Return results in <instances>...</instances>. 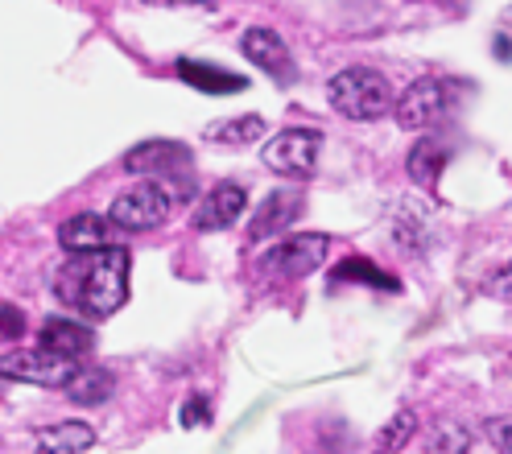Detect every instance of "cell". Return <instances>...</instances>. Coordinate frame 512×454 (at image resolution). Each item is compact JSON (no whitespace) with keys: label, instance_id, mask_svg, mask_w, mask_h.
<instances>
[{"label":"cell","instance_id":"4fadbf2b","mask_svg":"<svg viewBox=\"0 0 512 454\" xmlns=\"http://www.w3.org/2000/svg\"><path fill=\"white\" fill-rule=\"evenodd\" d=\"M178 79L190 83L195 91H207V95H236L248 87L244 75L236 71H223V67H211V62H199V58H178Z\"/></svg>","mask_w":512,"mask_h":454},{"label":"cell","instance_id":"3957f363","mask_svg":"<svg viewBox=\"0 0 512 454\" xmlns=\"http://www.w3.org/2000/svg\"><path fill=\"white\" fill-rule=\"evenodd\" d=\"M459 95H463V87L451 83V79H418V83H409L405 95L393 104L397 124H401V128H418V133H426V128L442 124L446 116L455 112Z\"/></svg>","mask_w":512,"mask_h":454},{"label":"cell","instance_id":"7a4b0ae2","mask_svg":"<svg viewBox=\"0 0 512 454\" xmlns=\"http://www.w3.org/2000/svg\"><path fill=\"white\" fill-rule=\"evenodd\" d=\"M327 100H331V108L339 116L368 124V120L389 116L393 104H397V95H393L389 79H384L380 71H372V67H347V71H339L327 83Z\"/></svg>","mask_w":512,"mask_h":454},{"label":"cell","instance_id":"ba28073f","mask_svg":"<svg viewBox=\"0 0 512 454\" xmlns=\"http://www.w3.org/2000/svg\"><path fill=\"white\" fill-rule=\"evenodd\" d=\"M124 170L162 178V182H178L182 170H190V149L178 141H145V145L124 153Z\"/></svg>","mask_w":512,"mask_h":454},{"label":"cell","instance_id":"277c9868","mask_svg":"<svg viewBox=\"0 0 512 454\" xmlns=\"http://www.w3.org/2000/svg\"><path fill=\"white\" fill-rule=\"evenodd\" d=\"M178 203V194L166 186V182H141L133 190H124L116 194V203H112V223L120 227V232L128 236H137V232H153V227H162L170 219Z\"/></svg>","mask_w":512,"mask_h":454},{"label":"cell","instance_id":"8992f818","mask_svg":"<svg viewBox=\"0 0 512 454\" xmlns=\"http://www.w3.org/2000/svg\"><path fill=\"white\" fill-rule=\"evenodd\" d=\"M327 256H331V236H323V232L290 236V240H277L261 256V273L269 281H298V277H310Z\"/></svg>","mask_w":512,"mask_h":454},{"label":"cell","instance_id":"9c48e42d","mask_svg":"<svg viewBox=\"0 0 512 454\" xmlns=\"http://www.w3.org/2000/svg\"><path fill=\"white\" fill-rule=\"evenodd\" d=\"M240 54L252 62V67H261L269 79H277L281 87L298 79V67H294V54L285 46L273 29H248L240 38Z\"/></svg>","mask_w":512,"mask_h":454},{"label":"cell","instance_id":"ac0fdd59","mask_svg":"<svg viewBox=\"0 0 512 454\" xmlns=\"http://www.w3.org/2000/svg\"><path fill=\"white\" fill-rule=\"evenodd\" d=\"M265 137V116H232V120H223V124H211L207 128V141L215 145H252V141H261Z\"/></svg>","mask_w":512,"mask_h":454},{"label":"cell","instance_id":"ffe728a7","mask_svg":"<svg viewBox=\"0 0 512 454\" xmlns=\"http://www.w3.org/2000/svg\"><path fill=\"white\" fill-rule=\"evenodd\" d=\"M413 430H418V417H413L409 409H401V413L389 421V426L380 430V438H376V442H380V450H401V446L413 438Z\"/></svg>","mask_w":512,"mask_h":454},{"label":"cell","instance_id":"e0dca14e","mask_svg":"<svg viewBox=\"0 0 512 454\" xmlns=\"http://www.w3.org/2000/svg\"><path fill=\"white\" fill-rule=\"evenodd\" d=\"M112 388H116L112 372H104V368H79L71 376V384H67V397L75 405H100V401L112 397Z\"/></svg>","mask_w":512,"mask_h":454},{"label":"cell","instance_id":"5bb4252c","mask_svg":"<svg viewBox=\"0 0 512 454\" xmlns=\"http://www.w3.org/2000/svg\"><path fill=\"white\" fill-rule=\"evenodd\" d=\"M38 343L58 351V355H71V360H83V355H91V347H95V335H91V327H83L75 318H46Z\"/></svg>","mask_w":512,"mask_h":454},{"label":"cell","instance_id":"52a82bcc","mask_svg":"<svg viewBox=\"0 0 512 454\" xmlns=\"http://www.w3.org/2000/svg\"><path fill=\"white\" fill-rule=\"evenodd\" d=\"M318 145H323V133H318V128H281V133L261 149V157L281 178H310L318 166Z\"/></svg>","mask_w":512,"mask_h":454},{"label":"cell","instance_id":"7c38bea8","mask_svg":"<svg viewBox=\"0 0 512 454\" xmlns=\"http://www.w3.org/2000/svg\"><path fill=\"white\" fill-rule=\"evenodd\" d=\"M248 207V190L240 182H219L207 199L195 207V223L199 232H223V227H232Z\"/></svg>","mask_w":512,"mask_h":454},{"label":"cell","instance_id":"603a6c76","mask_svg":"<svg viewBox=\"0 0 512 454\" xmlns=\"http://www.w3.org/2000/svg\"><path fill=\"white\" fill-rule=\"evenodd\" d=\"M484 430H488V442H492L496 450L512 454V417H492Z\"/></svg>","mask_w":512,"mask_h":454},{"label":"cell","instance_id":"9a60e30c","mask_svg":"<svg viewBox=\"0 0 512 454\" xmlns=\"http://www.w3.org/2000/svg\"><path fill=\"white\" fill-rule=\"evenodd\" d=\"M446 161H451V149H446L442 141H434V137H426V141H418L409 149L405 170H409V178L418 182L422 190H438V178L446 170Z\"/></svg>","mask_w":512,"mask_h":454},{"label":"cell","instance_id":"2e32d148","mask_svg":"<svg viewBox=\"0 0 512 454\" xmlns=\"http://www.w3.org/2000/svg\"><path fill=\"white\" fill-rule=\"evenodd\" d=\"M95 446V430L87 421H62V426H46L34 434V450L42 454H83Z\"/></svg>","mask_w":512,"mask_h":454},{"label":"cell","instance_id":"7402d4cb","mask_svg":"<svg viewBox=\"0 0 512 454\" xmlns=\"http://www.w3.org/2000/svg\"><path fill=\"white\" fill-rule=\"evenodd\" d=\"M25 335V314L9 302H0V339H21Z\"/></svg>","mask_w":512,"mask_h":454},{"label":"cell","instance_id":"d6986e66","mask_svg":"<svg viewBox=\"0 0 512 454\" xmlns=\"http://www.w3.org/2000/svg\"><path fill=\"white\" fill-rule=\"evenodd\" d=\"M335 281L339 285H368V289H389V294H397V277H389V273H384V269H376L372 261H368V256H351V261H343L339 269H335Z\"/></svg>","mask_w":512,"mask_h":454},{"label":"cell","instance_id":"d4e9b609","mask_svg":"<svg viewBox=\"0 0 512 454\" xmlns=\"http://www.w3.org/2000/svg\"><path fill=\"white\" fill-rule=\"evenodd\" d=\"M141 5H153V9H219V0H141Z\"/></svg>","mask_w":512,"mask_h":454},{"label":"cell","instance_id":"44dd1931","mask_svg":"<svg viewBox=\"0 0 512 454\" xmlns=\"http://www.w3.org/2000/svg\"><path fill=\"white\" fill-rule=\"evenodd\" d=\"M426 450H451V454H459V450H471V434L467 430H459V426H446V430H438L434 434V442L426 446Z\"/></svg>","mask_w":512,"mask_h":454},{"label":"cell","instance_id":"8fae6325","mask_svg":"<svg viewBox=\"0 0 512 454\" xmlns=\"http://www.w3.org/2000/svg\"><path fill=\"white\" fill-rule=\"evenodd\" d=\"M120 227L112 223V215H95V211H79L58 227V244L67 252H91V248H108L120 244Z\"/></svg>","mask_w":512,"mask_h":454},{"label":"cell","instance_id":"4316f807","mask_svg":"<svg viewBox=\"0 0 512 454\" xmlns=\"http://www.w3.org/2000/svg\"><path fill=\"white\" fill-rule=\"evenodd\" d=\"M508 25H512V9H508Z\"/></svg>","mask_w":512,"mask_h":454},{"label":"cell","instance_id":"484cf974","mask_svg":"<svg viewBox=\"0 0 512 454\" xmlns=\"http://www.w3.org/2000/svg\"><path fill=\"white\" fill-rule=\"evenodd\" d=\"M484 289H488L492 298H500V302H512V265H508V269H500Z\"/></svg>","mask_w":512,"mask_h":454},{"label":"cell","instance_id":"30bf717a","mask_svg":"<svg viewBox=\"0 0 512 454\" xmlns=\"http://www.w3.org/2000/svg\"><path fill=\"white\" fill-rule=\"evenodd\" d=\"M306 199H302V190L294 186H285V190H273L269 199L256 207L252 223H248V244H261L269 236H281V227H290L298 215H302Z\"/></svg>","mask_w":512,"mask_h":454},{"label":"cell","instance_id":"cb8c5ba5","mask_svg":"<svg viewBox=\"0 0 512 454\" xmlns=\"http://www.w3.org/2000/svg\"><path fill=\"white\" fill-rule=\"evenodd\" d=\"M182 426H207L211 421V405H207V397H190L186 405H182Z\"/></svg>","mask_w":512,"mask_h":454},{"label":"cell","instance_id":"5b68a950","mask_svg":"<svg viewBox=\"0 0 512 454\" xmlns=\"http://www.w3.org/2000/svg\"><path fill=\"white\" fill-rule=\"evenodd\" d=\"M79 372V360L58 355L50 347H17L9 355H0V376L21 380V384H38V388H67L71 376Z\"/></svg>","mask_w":512,"mask_h":454},{"label":"cell","instance_id":"6da1fadb","mask_svg":"<svg viewBox=\"0 0 512 454\" xmlns=\"http://www.w3.org/2000/svg\"><path fill=\"white\" fill-rule=\"evenodd\" d=\"M128 265L133 256L120 244L71 252L54 277V298L83 318H112L128 302Z\"/></svg>","mask_w":512,"mask_h":454}]
</instances>
